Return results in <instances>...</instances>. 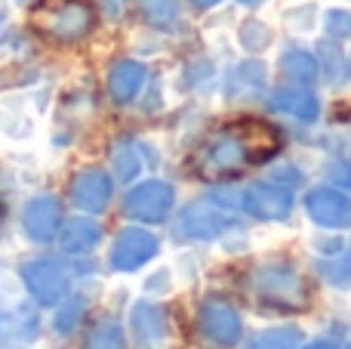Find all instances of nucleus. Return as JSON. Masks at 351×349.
<instances>
[{
    "label": "nucleus",
    "instance_id": "9",
    "mask_svg": "<svg viewBox=\"0 0 351 349\" xmlns=\"http://www.w3.org/2000/svg\"><path fill=\"white\" fill-rule=\"evenodd\" d=\"M62 226V204L53 195H37L22 207V232L37 245L56 238Z\"/></svg>",
    "mask_w": 351,
    "mask_h": 349
},
{
    "label": "nucleus",
    "instance_id": "24",
    "mask_svg": "<svg viewBox=\"0 0 351 349\" xmlns=\"http://www.w3.org/2000/svg\"><path fill=\"white\" fill-rule=\"evenodd\" d=\"M324 25H327V34L336 37V41L351 37V12L348 10H330L327 19H324Z\"/></svg>",
    "mask_w": 351,
    "mask_h": 349
},
{
    "label": "nucleus",
    "instance_id": "22",
    "mask_svg": "<svg viewBox=\"0 0 351 349\" xmlns=\"http://www.w3.org/2000/svg\"><path fill=\"white\" fill-rule=\"evenodd\" d=\"M111 167H114L117 179L130 183V179H136L142 173V158L133 146H121L114 155H111Z\"/></svg>",
    "mask_w": 351,
    "mask_h": 349
},
{
    "label": "nucleus",
    "instance_id": "1",
    "mask_svg": "<svg viewBox=\"0 0 351 349\" xmlns=\"http://www.w3.org/2000/svg\"><path fill=\"white\" fill-rule=\"evenodd\" d=\"M280 148V133L268 121H247L231 124L219 136H213L204 148H200L197 167L204 177L219 179V177H234V173L247 170L250 164L268 161Z\"/></svg>",
    "mask_w": 351,
    "mask_h": 349
},
{
    "label": "nucleus",
    "instance_id": "27",
    "mask_svg": "<svg viewBox=\"0 0 351 349\" xmlns=\"http://www.w3.org/2000/svg\"><path fill=\"white\" fill-rule=\"evenodd\" d=\"M305 349H339L336 344H330V340H315V344H308Z\"/></svg>",
    "mask_w": 351,
    "mask_h": 349
},
{
    "label": "nucleus",
    "instance_id": "18",
    "mask_svg": "<svg viewBox=\"0 0 351 349\" xmlns=\"http://www.w3.org/2000/svg\"><path fill=\"white\" fill-rule=\"evenodd\" d=\"M280 74L296 80V84H311L321 71H317V59L311 53H305V49H290V53L280 56Z\"/></svg>",
    "mask_w": 351,
    "mask_h": 349
},
{
    "label": "nucleus",
    "instance_id": "3",
    "mask_svg": "<svg viewBox=\"0 0 351 349\" xmlns=\"http://www.w3.org/2000/svg\"><path fill=\"white\" fill-rule=\"evenodd\" d=\"M253 284L262 306H271L278 313H302L308 306V288L302 275L287 266H265L256 272Z\"/></svg>",
    "mask_w": 351,
    "mask_h": 349
},
{
    "label": "nucleus",
    "instance_id": "2",
    "mask_svg": "<svg viewBox=\"0 0 351 349\" xmlns=\"http://www.w3.org/2000/svg\"><path fill=\"white\" fill-rule=\"evenodd\" d=\"M31 25L56 43H77L93 31L96 16L84 0H40L31 10Z\"/></svg>",
    "mask_w": 351,
    "mask_h": 349
},
{
    "label": "nucleus",
    "instance_id": "14",
    "mask_svg": "<svg viewBox=\"0 0 351 349\" xmlns=\"http://www.w3.org/2000/svg\"><path fill=\"white\" fill-rule=\"evenodd\" d=\"M145 65L136 59H121L117 65H111L108 71V93L114 102H133L139 96V90L145 87Z\"/></svg>",
    "mask_w": 351,
    "mask_h": 349
},
{
    "label": "nucleus",
    "instance_id": "12",
    "mask_svg": "<svg viewBox=\"0 0 351 349\" xmlns=\"http://www.w3.org/2000/svg\"><path fill=\"white\" fill-rule=\"evenodd\" d=\"M222 229H225V214L219 207H213L210 201L188 204V207L182 210L179 223H176V232L185 235V238H194V241L216 238Z\"/></svg>",
    "mask_w": 351,
    "mask_h": 349
},
{
    "label": "nucleus",
    "instance_id": "26",
    "mask_svg": "<svg viewBox=\"0 0 351 349\" xmlns=\"http://www.w3.org/2000/svg\"><path fill=\"white\" fill-rule=\"evenodd\" d=\"M330 179H333L336 185H346V189H351V164H333V167H330Z\"/></svg>",
    "mask_w": 351,
    "mask_h": 349
},
{
    "label": "nucleus",
    "instance_id": "7",
    "mask_svg": "<svg viewBox=\"0 0 351 349\" xmlns=\"http://www.w3.org/2000/svg\"><path fill=\"white\" fill-rule=\"evenodd\" d=\"M241 207L253 220H287L293 210V192L274 183H256L241 195Z\"/></svg>",
    "mask_w": 351,
    "mask_h": 349
},
{
    "label": "nucleus",
    "instance_id": "4",
    "mask_svg": "<svg viewBox=\"0 0 351 349\" xmlns=\"http://www.w3.org/2000/svg\"><path fill=\"white\" fill-rule=\"evenodd\" d=\"M22 282L40 306H56V303H62L68 297L71 278H68L65 263H59L53 257H40V260H28L22 266Z\"/></svg>",
    "mask_w": 351,
    "mask_h": 349
},
{
    "label": "nucleus",
    "instance_id": "28",
    "mask_svg": "<svg viewBox=\"0 0 351 349\" xmlns=\"http://www.w3.org/2000/svg\"><path fill=\"white\" fill-rule=\"evenodd\" d=\"M191 3H194V6H216L219 0H191Z\"/></svg>",
    "mask_w": 351,
    "mask_h": 349
},
{
    "label": "nucleus",
    "instance_id": "16",
    "mask_svg": "<svg viewBox=\"0 0 351 349\" xmlns=\"http://www.w3.org/2000/svg\"><path fill=\"white\" fill-rule=\"evenodd\" d=\"M99 241H102V229H99L93 220H86V216L68 220L65 226H62V235H59V245L65 254H90Z\"/></svg>",
    "mask_w": 351,
    "mask_h": 349
},
{
    "label": "nucleus",
    "instance_id": "23",
    "mask_svg": "<svg viewBox=\"0 0 351 349\" xmlns=\"http://www.w3.org/2000/svg\"><path fill=\"white\" fill-rule=\"evenodd\" d=\"M321 272H324V278H327L330 284H336V288H348L351 284V254L339 251L333 260H324Z\"/></svg>",
    "mask_w": 351,
    "mask_h": 349
},
{
    "label": "nucleus",
    "instance_id": "21",
    "mask_svg": "<svg viewBox=\"0 0 351 349\" xmlns=\"http://www.w3.org/2000/svg\"><path fill=\"white\" fill-rule=\"evenodd\" d=\"M123 331L114 319L99 322L96 328L90 331V340H86V349H123Z\"/></svg>",
    "mask_w": 351,
    "mask_h": 349
},
{
    "label": "nucleus",
    "instance_id": "20",
    "mask_svg": "<svg viewBox=\"0 0 351 349\" xmlns=\"http://www.w3.org/2000/svg\"><path fill=\"white\" fill-rule=\"evenodd\" d=\"M139 10L154 28H173L179 19V0H139Z\"/></svg>",
    "mask_w": 351,
    "mask_h": 349
},
{
    "label": "nucleus",
    "instance_id": "15",
    "mask_svg": "<svg viewBox=\"0 0 351 349\" xmlns=\"http://www.w3.org/2000/svg\"><path fill=\"white\" fill-rule=\"evenodd\" d=\"M271 109L299 117V121H317L321 105H317V96L308 87H280L271 93Z\"/></svg>",
    "mask_w": 351,
    "mask_h": 349
},
{
    "label": "nucleus",
    "instance_id": "5",
    "mask_svg": "<svg viewBox=\"0 0 351 349\" xmlns=\"http://www.w3.org/2000/svg\"><path fill=\"white\" fill-rule=\"evenodd\" d=\"M173 201H176V192H173L170 183L148 179V183H139L136 189L127 192V198H123V210H127L130 220L160 223L173 210Z\"/></svg>",
    "mask_w": 351,
    "mask_h": 349
},
{
    "label": "nucleus",
    "instance_id": "6",
    "mask_svg": "<svg viewBox=\"0 0 351 349\" xmlns=\"http://www.w3.org/2000/svg\"><path fill=\"white\" fill-rule=\"evenodd\" d=\"M158 251H160V241L154 238L152 232H145V229H139V226H130L117 235L114 247H111V254H108V263H111V269H117V272H136L139 266H145L148 260L158 257Z\"/></svg>",
    "mask_w": 351,
    "mask_h": 349
},
{
    "label": "nucleus",
    "instance_id": "19",
    "mask_svg": "<svg viewBox=\"0 0 351 349\" xmlns=\"http://www.w3.org/2000/svg\"><path fill=\"white\" fill-rule=\"evenodd\" d=\"M302 331L293 325H278V328H265L250 340L247 349H299Z\"/></svg>",
    "mask_w": 351,
    "mask_h": 349
},
{
    "label": "nucleus",
    "instance_id": "13",
    "mask_svg": "<svg viewBox=\"0 0 351 349\" xmlns=\"http://www.w3.org/2000/svg\"><path fill=\"white\" fill-rule=\"evenodd\" d=\"M130 328H133V337L139 340L142 346L158 349V346H164V340H167L164 313L148 300L133 303V309H130Z\"/></svg>",
    "mask_w": 351,
    "mask_h": 349
},
{
    "label": "nucleus",
    "instance_id": "17",
    "mask_svg": "<svg viewBox=\"0 0 351 349\" xmlns=\"http://www.w3.org/2000/svg\"><path fill=\"white\" fill-rule=\"evenodd\" d=\"M34 331H37V319L31 315V309L22 306V309H16V315H10L3 306H0V349L12 346V340H16L19 346L31 344Z\"/></svg>",
    "mask_w": 351,
    "mask_h": 349
},
{
    "label": "nucleus",
    "instance_id": "11",
    "mask_svg": "<svg viewBox=\"0 0 351 349\" xmlns=\"http://www.w3.org/2000/svg\"><path fill=\"white\" fill-rule=\"evenodd\" d=\"M200 331H204V337L213 340V344L231 346L241 340L243 325H241V315L231 306H225V303H219V300H206L204 306H200Z\"/></svg>",
    "mask_w": 351,
    "mask_h": 349
},
{
    "label": "nucleus",
    "instance_id": "29",
    "mask_svg": "<svg viewBox=\"0 0 351 349\" xmlns=\"http://www.w3.org/2000/svg\"><path fill=\"white\" fill-rule=\"evenodd\" d=\"M241 3H247V6H256V3H262V0H241Z\"/></svg>",
    "mask_w": 351,
    "mask_h": 349
},
{
    "label": "nucleus",
    "instance_id": "10",
    "mask_svg": "<svg viewBox=\"0 0 351 349\" xmlns=\"http://www.w3.org/2000/svg\"><path fill=\"white\" fill-rule=\"evenodd\" d=\"M71 204L84 214H102L111 201V177L99 167H90V170H80L77 177L71 179Z\"/></svg>",
    "mask_w": 351,
    "mask_h": 349
},
{
    "label": "nucleus",
    "instance_id": "25",
    "mask_svg": "<svg viewBox=\"0 0 351 349\" xmlns=\"http://www.w3.org/2000/svg\"><path fill=\"white\" fill-rule=\"evenodd\" d=\"M80 313H84V300H80V297H74V300H68L65 306H62V313L56 315V331H59V334H68L74 325H77Z\"/></svg>",
    "mask_w": 351,
    "mask_h": 349
},
{
    "label": "nucleus",
    "instance_id": "8",
    "mask_svg": "<svg viewBox=\"0 0 351 349\" xmlns=\"http://www.w3.org/2000/svg\"><path fill=\"white\" fill-rule=\"evenodd\" d=\"M305 214L321 229H348L351 226V198L336 189H311L305 195Z\"/></svg>",
    "mask_w": 351,
    "mask_h": 349
}]
</instances>
